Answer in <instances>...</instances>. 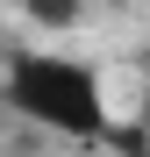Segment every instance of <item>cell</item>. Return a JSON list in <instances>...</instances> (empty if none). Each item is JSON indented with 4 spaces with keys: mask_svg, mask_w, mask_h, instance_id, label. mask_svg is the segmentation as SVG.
Masks as SVG:
<instances>
[{
    "mask_svg": "<svg viewBox=\"0 0 150 157\" xmlns=\"http://www.w3.org/2000/svg\"><path fill=\"white\" fill-rule=\"evenodd\" d=\"M100 136H107L121 157H143V128H136V121H114V128H100Z\"/></svg>",
    "mask_w": 150,
    "mask_h": 157,
    "instance_id": "3957f363",
    "label": "cell"
},
{
    "mask_svg": "<svg viewBox=\"0 0 150 157\" xmlns=\"http://www.w3.org/2000/svg\"><path fill=\"white\" fill-rule=\"evenodd\" d=\"M0 93H7V107L21 121H43L57 128V136H86L100 143V128H107V100H100V78L71 57H43V50H21L0 78Z\"/></svg>",
    "mask_w": 150,
    "mask_h": 157,
    "instance_id": "6da1fadb",
    "label": "cell"
},
{
    "mask_svg": "<svg viewBox=\"0 0 150 157\" xmlns=\"http://www.w3.org/2000/svg\"><path fill=\"white\" fill-rule=\"evenodd\" d=\"M21 14H29L36 29H71V21H79V0H21Z\"/></svg>",
    "mask_w": 150,
    "mask_h": 157,
    "instance_id": "7a4b0ae2",
    "label": "cell"
}]
</instances>
